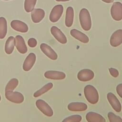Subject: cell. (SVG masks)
<instances>
[{"label":"cell","mask_w":122,"mask_h":122,"mask_svg":"<svg viewBox=\"0 0 122 122\" xmlns=\"http://www.w3.org/2000/svg\"><path fill=\"white\" fill-rule=\"evenodd\" d=\"M1 101V96H0V101Z\"/></svg>","instance_id":"cell-33"},{"label":"cell","mask_w":122,"mask_h":122,"mask_svg":"<svg viewBox=\"0 0 122 122\" xmlns=\"http://www.w3.org/2000/svg\"><path fill=\"white\" fill-rule=\"evenodd\" d=\"M5 96L8 101L15 103H21L24 100L23 94L18 92H5Z\"/></svg>","instance_id":"cell-5"},{"label":"cell","mask_w":122,"mask_h":122,"mask_svg":"<svg viewBox=\"0 0 122 122\" xmlns=\"http://www.w3.org/2000/svg\"><path fill=\"white\" fill-rule=\"evenodd\" d=\"M15 38L13 36H10L6 40L5 45V51L7 54H10L14 48Z\"/></svg>","instance_id":"cell-21"},{"label":"cell","mask_w":122,"mask_h":122,"mask_svg":"<svg viewBox=\"0 0 122 122\" xmlns=\"http://www.w3.org/2000/svg\"><path fill=\"white\" fill-rule=\"evenodd\" d=\"M74 10L72 7H68L66 10L65 24L66 27H71L73 22Z\"/></svg>","instance_id":"cell-20"},{"label":"cell","mask_w":122,"mask_h":122,"mask_svg":"<svg viewBox=\"0 0 122 122\" xmlns=\"http://www.w3.org/2000/svg\"><path fill=\"white\" fill-rule=\"evenodd\" d=\"M36 59V55L33 53H30L24 61L22 68L24 71H29L34 64Z\"/></svg>","instance_id":"cell-14"},{"label":"cell","mask_w":122,"mask_h":122,"mask_svg":"<svg viewBox=\"0 0 122 122\" xmlns=\"http://www.w3.org/2000/svg\"><path fill=\"white\" fill-rule=\"evenodd\" d=\"M111 15L112 19L116 21L122 20V3L120 2H115L111 8Z\"/></svg>","instance_id":"cell-3"},{"label":"cell","mask_w":122,"mask_h":122,"mask_svg":"<svg viewBox=\"0 0 122 122\" xmlns=\"http://www.w3.org/2000/svg\"><path fill=\"white\" fill-rule=\"evenodd\" d=\"M56 1L58 2H65V1H68L70 0H55Z\"/></svg>","instance_id":"cell-32"},{"label":"cell","mask_w":122,"mask_h":122,"mask_svg":"<svg viewBox=\"0 0 122 122\" xmlns=\"http://www.w3.org/2000/svg\"><path fill=\"white\" fill-rule=\"evenodd\" d=\"M70 34L75 39L83 43H87L89 41V39L86 34L77 29H72L70 31Z\"/></svg>","instance_id":"cell-18"},{"label":"cell","mask_w":122,"mask_h":122,"mask_svg":"<svg viewBox=\"0 0 122 122\" xmlns=\"http://www.w3.org/2000/svg\"><path fill=\"white\" fill-rule=\"evenodd\" d=\"M10 26L14 30L25 33L28 31L29 28L28 25L24 22L19 20H13L10 22Z\"/></svg>","instance_id":"cell-12"},{"label":"cell","mask_w":122,"mask_h":122,"mask_svg":"<svg viewBox=\"0 0 122 122\" xmlns=\"http://www.w3.org/2000/svg\"></svg>","instance_id":"cell-34"},{"label":"cell","mask_w":122,"mask_h":122,"mask_svg":"<svg viewBox=\"0 0 122 122\" xmlns=\"http://www.w3.org/2000/svg\"><path fill=\"white\" fill-rule=\"evenodd\" d=\"M37 0H25L24 7V10L27 12L32 11L34 9Z\"/></svg>","instance_id":"cell-25"},{"label":"cell","mask_w":122,"mask_h":122,"mask_svg":"<svg viewBox=\"0 0 122 122\" xmlns=\"http://www.w3.org/2000/svg\"><path fill=\"white\" fill-rule=\"evenodd\" d=\"M79 20L81 26L83 30H89L92 27L91 16L88 10L85 8L81 10L79 13Z\"/></svg>","instance_id":"cell-2"},{"label":"cell","mask_w":122,"mask_h":122,"mask_svg":"<svg viewBox=\"0 0 122 122\" xmlns=\"http://www.w3.org/2000/svg\"><path fill=\"white\" fill-rule=\"evenodd\" d=\"M109 72L111 74V75L114 77V78H116L118 76H119V71H118L115 69V68H110L109 69Z\"/></svg>","instance_id":"cell-29"},{"label":"cell","mask_w":122,"mask_h":122,"mask_svg":"<svg viewBox=\"0 0 122 122\" xmlns=\"http://www.w3.org/2000/svg\"><path fill=\"white\" fill-rule=\"evenodd\" d=\"M86 120L88 122H105V119L101 114L93 112H88L85 116Z\"/></svg>","instance_id":"cell-19"},{"label":"cell","mask_w":122,"mask_h":122,"mask_svg":"<svg viewBox=\"0 0 122 122\" xmlns=\"http://www.w3.org/2000/svg\"><path fill=\"white\" fill-rule=\"evenodd\" d=\"M37 40L34 38H31L29 39L28 41V45L31 48L35 47L37 45Z\"/></svg>","instance_id":"cell-28"},{"label":"cell","mask_w":122,"mask_h":122,"mask_svg":"<svg viewBox=\"0 0 122 122\" xmlns=\"http://www.w3.org/2000/svg\"><path fill=\"white\" fill-rule=\"evenodd\" d=\"M51 32L53 36L61 44H65L67 42V39L64 34L58 27L53 26L51 28Z\"/></svg>","instance_id":"cell-8"},{"label":"cell","mask_w":122,"mask_h":122,"mask_svg":"<svg viewBox=\"0 0 122 122\" xmlns=\"http://www.w3.org/2000/svg\"><path fill=\"white\" fill-rule=\"evenodd\" d=\"M46 78L51 80H63L65 78V74L62 71H48L44 73Z\"/></svg>","instance_id":"cell-15"},{"label":"cell","mask_w":122,"mask_h":122,"mask_svg":"<svg viewBox=\"0 0 122 122\" xmlns=\"http://www.w3.org/2000/svg\"><path fill=\"white\" fill-rule=\"evenodd\" d=\"M101 0L105 3H112L114 1V0Z\"/></svg>","instance_id":"cell-31"},{"label":"cell","mask_w":122,"mask_h":122,"mask_svg":"<svg viewBox=\"0 0 122 122\" xmlns=\"http://www.w3.org/2000/svg\"><path fill=\"white\" fill-rule=\"evenodd\" d=\"M82 117L79 115H73L65 118L62 121V122H80Z\"/></svg>","instance_id":"cell-26"},{"label":"cell","mask_w":122,"mask_h":122,"mask_svg":"<svg viewBox=\"0 0 122 122\" xmlns=\"http://www.w3.org/2000/svg\"><path fill=\"white\" fill-rule=\"evenodd\" d=\"M19 83V81L16 78H12L10 79L8 83L7 84L5 91L9 92V91H13L18 86Z\"/></svg>","instance_id":"cell-24"},{"label":"cell","mask_w":122,"mask_h":122,"mask_svg":"<svg viewBox=\"0 0 122 122\" xmlns=\"http://www.w3.org/2000/svg\"><path fill=\"white\" fill-rule=\"evenodd\" d=\"M53 87V84L51 82H49L44 85L42 88H41L39 90L37 91L34 94L33 96L35 98L38 97L45 92H47L48 91L51 90Z\"/></svg>","instance_id":"cell-23"},{"label":"cell","mask_w":122,"mask_h":122,"mask_svg":"<svg viewBox=\"0 0 122 122\" xmlns=\"http://www.w3.org/2000/svg\"><path fill=\"white\" fill-rule=\"evenodd\" d=\"M107 98L113 110L116 112H120L122 110V106L116 96L112 92H109L107 94Z\"/></svg>","instance_id":"cell-9"},{"label":"cell","mask_w":122,"mask_h":122,"mask_svg":"<svg viewBox=\"0 0 122 122\" xmlns=\"http://www.w3.org/2000/svg\"><path fill=\"white\" fill-rule=\"evenodd\" d=\"M116 90L118 95L122 98V83H120L116 86Z\"/></svg>","instance_id":"cell-30"},{"label":"cell","mask_w":122,"mask_h":122,"mask_svg":"<svg viewBox=\"0 0 122 122\" xmlns=\"http://www.w3.org/2000/svg\"><path fill=\"white\" fill-rule=\"evenodd\" d=\"M36 106L37 108L44 115L51 117L53 114V112L50 106L44 100L39 99L36 102Z\"/></svg>","instance_id":"cell-4"},{"label":"cell","mask_w":122,"mask_h":122,"mask_svg":"<svg viewBox=\"0 0 122 122\" xmlns=\"http://www.w3.org/2000/svg\"><path fill=\"white\" fill-rule=\"evenodd\" d=\"M94 77V73L92 71L88 69H82L77 74L78 79L81 81H87L92 80Z\"/></svg>","instance_id":"cell-7"},{"label":"cell","mask_w":122,"mask_h":122,"mask_svg":"<svg viewBox=\"0 0 122 122\" xmlns=\"http://www.w3.org/2000/svg\"><path fill=\"white\" fill-rule=\"evenodd\" d=\"M69 111L72 112H81L87 110L88 107L86 103L81 102H72L68 105Z\"/></svg>","instance_id":"cell-17"},{"label":"cell","mask_w":122,"mask_h":122,"mask_svg":"<svg viewBox=\"0 0 122 122\" xmlns=\"http://www.w3.org/2000/svg\"><path fill=\"white\" fill-rule=\"evenodd\" d=\"M7 32V22L6 19L0 17V39L5 38Z\"/></svg>","instance_id":"cell-22"},{"label":"cell","mask_w":122,"mask_h":122,"mask_svg":"<svg viewBox=\"0 0 122 122\" xmlns=\"http://www.w3.org/2000/svg\"><path fill=\"white\" fill-rule=\"evenodd\" d=\"M107 116L110 122H122V119L121 117L115 115L112 112H108Z\"/></svg>","instance_id":"cell-27"},{"label":"cell","mask_w":122,"mask_h":122,"mask_svg":"<svg viewBox=\"0 0 122 122\" xmlns=\"http://www.w3.org/2000/svg\"><path fill=\"white\" fill-rule=\"evenodd\" d=\"M110 43L114 47H117L122 43V29H119L112 33L110 38Z\"/></svg>","instance_id":"cell-10"},{"label":"cell","mask_w":122,"mask_h":122,"mask_svg":"<svg viewBox=\"0 0 122 122\" xmlns=\"http://www.w3.org/2000/svg\"><path fill=\"white\" fill-rule=\"evenodd\" d=\"M84 94L87 101L92 104H96L99 101V94L96 89L92 85H87L84 88Z\"/></svg>","instance_id":"cell-1"},{"label":"cell","mask_w":122,"mask_h":122,"mask_svg":"<svg viewBox=\"0 0 122 122\" xmlns=\"http://www.w3.org/2000/svg\"><path fill=\"white\" fill-rule=\"evenodd\" d=\"M40 49L42 52L50 59L52 60L57 59L58 55L56 52L48 44L44 43H41L40 45Z\"/></svg>","instance_id":"cell-11"},{"label":"cell","mask_w":122,"mask_h":122,"mask_svg":"<svg viewBox=\"0 0 122 122\" xmlns=\"http://www.w3.org/2000/svg\"><path fill=\"white\" fill-rule=\"evenodd\" d=\"M63 12V7L61 4L55 6L51 10L50 16V20L52 22L58 21L61 17Z\"/></svg>","instance_id":"cell-6"},{"label":"cell","mask_w":122,"mask_h":122,"mask_svg":"<svg viewBox=\"0 0 122 122\" xmlns=\"http://www.w3.org/2000/svg\"><path fill=\"white\" fill-rule=\"evenodd\" d=\"M45 14V11L43 9H34L31 13V20L34 23H39L44 18Z\"/></svg>","instance_id":"cell-16"},{"label":"cell","mask_w":122,"mask_h":122,"mask_svg":"<svg viewBox=\"0 0 122 122\" xmlns=\"http://www.w3.org/2000/svg\"><path fill=\"white\" fill-rule=\"evenodd\" d=\"M15 45L18 51L21 54H25L28 50L23 37L20 35H17L15 38Z\"/></svg>","instance_id":"cell-13"}]
</instances>
